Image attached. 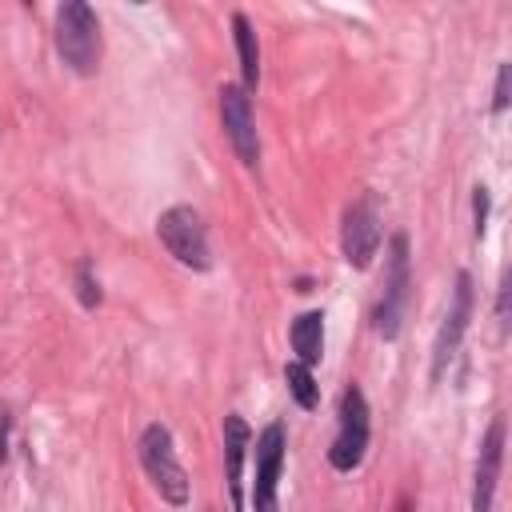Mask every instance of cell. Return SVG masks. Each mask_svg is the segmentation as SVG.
<instances>
[{
  "label": "cell",
  "instance_id": "cell-1",
  "mask_svg": "<svg viewBox=\"0 0 512 512\" xmlns=\"http://www.w3.org/2000/svg\"><path fill=\"white\" fill-rule=\"evenodd\" d=\"M56 52L76 76H92L104 56L100 16L84 0H64L56 8Z\"/></svg>",
  "mask_w": 512,
  "mask_h": 512
},
{
  "label": "cell",
  "instance_id": "cell-2",
  "mask_svg": "<svg viewBox=\"0 0 512 512\" xmlns=\"http://www.w3.org/2000/svg\"><path fill=\"white\" fill-rule=\"evenodd\" d=\"M408 296H412V248H408V236L396 232V236L388 240L384 292H380L376 312H372V328H376L380 340H396V336H400V320H404Z\"/></svg>",
  "mask_w": 512,
  "mask_h": 512
},
{
  "label": "cell",
  "instance_id": "cell-3",
  "mask_svg": "<svg viewBox=\"0 0 512 512\" xmlns=\"http://www.w3.org/2000/svg\"><path fill=\"white\" fill-rule=\"evenodd\" d=\"M156 236L168 248V256L192 272H208L212 268V252H208V228L204 216L192 204H172L168 212H160L156 220Z\"/></svg>",
  "mask_w": 512,
  "mask_h": 512
},
{
  "label": "cell",
  "instance_id": "cell-4",
  "mask_svg": "<svg viewBox=\"0 0 512 512\" xmlns=\"http://www.w3.org/2000/svg\"><path fill=\"white\" fill-rule=\"evenodd\" d=\"M136 448H140V464H144L152 488L160 492V500H168L172 508H184L188 504V472L176 460L172 432L164 424H148L140 432V444Z\"/></svg>",
  "mask_w": 512,
  "mask_h": 512
},
{
  "label": "cell",
  "instance_id": "cell-5",
  "mask_svg": "<svg viewBox=\"0 0 512 512\" xmlns=\"http://www.w3.org/2000/svg\"><path fill=\"white\" fill-rule=\"evenodd\" d=\"M380 240H384L380 200H376V192H360L344 208V220H340V252H344V260L356 272H364L376 260V252H380Z\"/></svg>",
  "mask_w": 512,
  "mask_h": 512
},
{
  "label": "cell",
  "instance_id": "cell-6",
  "mask_svg": "<svg viewBox=\"0 0 512 512\" xmlns=\"http://www.w3.org/2000/svg\"><path fill=\"white\" fill-rule=\"evenodd\" d=\"M368 436H372L368 400H364V392L352 384V388H344V396H340V428H336V440H332V448H328V464H332L336 472H356V468L364 464Z\"/></svg>",
  "mask_w": 512,
  "mask_h": 512
},
{
  "label": "cell",
  "instance_id": "cell-7",
  "mask_svg": "<svg viewBox=\"0 0 512 512\" xmlns=\"http://www.w3.org/2000/svg\"><path fill=\"white\" fill-rule=\"evenodd\" d=\"M472 308H476L472 276H468V272H456V292H452V304H448L444 324H440L436 344H432V380H444L448 364L456 360V348H460V340H464V332H468Z\"/></svg>",
  "mask_w": 512,
  "mask_h": 512
},
{
  "label": "cell",
  "instance_id": "cell-8",
  "mask_svg": "<svg viewBox=\"0 0 512 512\" xmlns=\"http://www.w3.org/2000/svg\"><path fill=\"white\" fill-rule=\"evenodd\" d=\"M284 448L288 432L280 420H272L252 448L256 460V480H252V512H276V492H280V468H284Z\"/></svg>",
  "mask_w": 512,
  "mask_h": 512
},
{
  "label": "cell",
  "instance_id": "cell-9",
  "mask_svg": "<svg viewBox=\"0 0 512 512\" xmlns=\"http://www.w3.org/2000/svg\"><path fill=\"white\" fill-rule=\"evenodd\" d=\"M220 124H224V136H228L232 152L240 156V164L256 168L260 164V136H256V120H252V96L240 84L220 88Z\"/></svg>",
  "mask_w": 512,
  "mask_h": 512
},
{
  "label": "cell",
  "instance_id": "cell-10",
  "mask_svg": "<svg viewBox=\"0 0 512 512\" xmlns=\"http://www.w3.org/2000/svg\"><path fill=\"white\" fill-rule=\"evenodd\" d=\"M504 416H492L480 452H476V472H472V508L468 512H492V496H496V480H500V460H504Z\"/></svg>",
  "mask_w": 512,
  "mask_h": 512
},
{
  "label": "cell",
  "instance_id": "cell-11",
  "mask_svg": "<svg viewBox=\"0 0 512 512\" xmlns=\"http://www.w3.org/2000/svg\"><path fill=\"white\" fill-rule=\"evenodd\" d=\"M252 448V428L244 416L228 412L224 416V480H228V496H232V512L244 508V456Z\"/></svg>",
  "mask_w": 512,
  "mask_h": 512
},
{
  "label": "cell",
  "instance_id": "cell-12",
  "mask_svg": "<svg viewBox=\"0 0 512 512\" xmlns=\"http://www.w3.org/2000/svg\"><path fill=\"white\" fill-rule=\"evenodd\" d=\"M232 36H236V56H240V88L256 92V84H260V44H256V28L244 12H232Z\"/></svg>",
  "mask_w": 512,
  "mask_h": 512
},
{
  "label": "cell",
  "instance_id": "cell-13",
  "mask_svg": "<svg viewBox=\"0 0 512 512\" xmlns=\"http://www.w3.org/2000/svg\"><path fill=\"white\" fill-rule=\"evenodd\" d=\"M288 340H292V352H296V360L304 368L320 364V356H324V312L296 316L292 328H288Z\"/></svg>",
  "mask_w": 512,
  "mask_h": 512
},
{
  "label": "cell",
  "instance_id": "cell-14",
  "mask_svg": "<svg viewBox=\"0 0 512 512\" xmlns=\"http://www.w3.org/2000/svg\"><path fill=\"white\" fill-rule=\"evenodd\" d=\"M284 380H288L292 400H296L304 412H312V408L320 404V384H316L312 368H304L300 360H288V364H284Z\"/></svg>",
  "mask_w": 512,
  "mask_h": 512
},
{
  "label": "cell",
  "instance_id": "cell-15",
  "mask_svg": "<svg viewBox=\"0 0 512 512\" xmlns=\"http://www.w3.org/2000/svg\"><path fill=\"white\" fill-rule=\"evenodd\" d=\"M76 292H80V304H84V308H96V304H100V284H96L88 260L76 264Z\"/></svg>",
  "mask_w": 512,
  "mask_h": 512
},
{
  "label": "cell",
  "instance_id": "cell-16",
  "mask_svg": "<svg viewBox=\"0 0 512 512\" xmlns=\"http://www.w3.org/2000/svg\"><path fill=\"white\" fill-rule=\"evenodd\" d=\"M488 204H492L488 188H484V184H476V188H472V236H476V240H480V236H484V228H488Z\"/></svg>",
  "mask_w": 512,
  "mask_h": 512
},
{
  "label": "cell",
  "instance_id": "cell-17",
  "mask_svg": "<svg viewBox=\"0 0 512 512\" xmlns=\"http://www.w3.org/2000/svg\"><path fill=\"white\" fill-rule=\"evenodd\" d=\"M508 76H512V64H500L496 68V88H492V112L496 116L508 108Z\"/></svg>",
  "mask_w": 512,
  "mask_h": 512
},
{
  "label": "cell",
  "instance_id": "cell-18",
  "mask_svg": "<svg viewBox=\"0 0 512 512\" xmlns=\"http://www.w3.org/2000/svg\"><path fill=\"white\" fill-rule=\"evenodd\" d=\"M496 316H500V324H508V276H504L500 296H496Z\"/></svg>",
  "mask_w": 512,
  "mask_h": 512
},
{
  "label": "cell",
  "instance_id": "cell-19",
  "mask_svg": "<svg viewBox=\"0 0 512 512\" xmlns=\"http://www.w3.org/2000/svg\"><path fill=\"white\" fill-rule=\"evenodd\" d=\"M8 460V412H0V464Z\"/></svg>",
  "mask_w": 512,
  "mask_h": 512
},
{
  "label": "cell",
  "instance_id": "cell-20",
  "mask_svg": "<svg viewBox=\"0 0 512 512\" xmlns=\"http://www.w3.org/2000/svg\"><path fill=\"white\" fill-rule=\"evenodd\" d=\"M400 512H412V508H408V504H404V508H400Z\"/></svg>",
  "mask_w": 512,
  "mask_h": 512
}]
</instances>
